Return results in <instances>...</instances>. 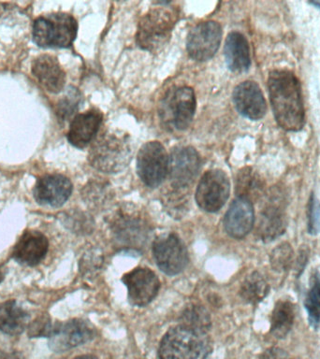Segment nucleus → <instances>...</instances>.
<instances>
[{
	"label": "nucleus",
	"instance_id": "5701e85b",
	"mask_svg": "<svg viewBox=\"0 0 320 359\" xmlns=\"http://www.w3.org/2000/svg\"><path fill=\"white\" fill-rule=\"evenodd\" d=\"M295 305L288 299L275 303L271 317V334L275 339H284L291 332L295 322Z\"/></svg>",
	"mask_w": 320,
	"mask_h": 359
},
{
	"label": "nucleus",
	"instance_id": "dca6fc26",
	"mask_svg": "<svg viewBox=\"0 0 320 359\" xmlns=\"http://www.w3.org/2000/svg\"><path fill=\"white\" fill-rule=\"evenodd\" d=\"M233 101L239 114L247 119L258 121L265 116L267 103L260 86L255 81H246L235 87Z\"/></svg>",
	"mask_w": 320,
	"mask_h": 359
},
{
	"label": "nucleus",
	"instance_id": "f8f14e48",
	"mask_svg": "<svg viewBox=\"0 0 320 359\" xmlns=\"http://www.w3.org/2000/svg\"><path fill=\"white\" fill-rule=\"evenodd\" d=\"M122 282L128 291L129 302L138 307L148 305L159 294L160 282L149 269L137 268L124 275Z\"/></svg>",
	"mask_w": 320,
	"mask_h": 359
},
{
	"label": "nucleus",
	"instance_id": "4be33fe9",
	"mask_svg": "<svg viewBox=\"0 0 320 359\" xmlns=\"http://www.w3.org/2000/svg\"><path fill=\"white\" fill-rule=\"evenodd\" d=\"M29 314L20 307L15 300H10L0 306V330L11 336L21 334L29 321Z\"/></svg>",
	"mask_w": 320,
	"mask_h": 359
},
{
	"label": "nucleus",
	"instance_id": "4468645a",
	"mask_svg": "<svg viewBox=\"0 0 320 359\" xmlns=\"http://www.w3.org/2000/svg\"><path fill=\"white\" fill-rule=\"evenodd\" d=\"M286 229L285 198L281 194H274L260 216L258 235L265 243H269L285 234Z\"/></svg>",
	"mask_w": 320,
	"mask_h": 359
},
{
	"label": "nucleus",
	"instance_id": "423d86ee",
	"mask_svg": "<svg viewBox=\"0 0 320 359\" xmlns=\"http://www.w3.org/2000/svg\"><path fill=\"white\" fill-rule=\"evenodd\" d=\"M196 104L195 93L191 87H176L163 98L160 116L168 128L185 130L192 122Z\"/></svg>",
	"mask_w": 320,
	"mask_h": 359
},
{
	"label": "nucleus",
	"instance_id": "9d476101",
	"mask_svg": "<svg viewBox=\"0 0 320 359\" xmlns=\"http://www.w3.org/2000/svg\"><path fill=\"white\" fill-rule=\"evenodd\" d=\"M221 36V27L215 21L196 25L187 36L188 55L196 61L209 60L218 52Z\"/></svg>",
	"mask_w": 320,
	"mask_h": 359
},
{
	"label": "nucleus",
	"instance_id": "9b49d317",
	"mask_svg": "<svg viewBox=\"0 0 320 359\" xmlns=\"http://www.w3.org/2000/svg\"><path fill=\"white\" fill-rule=\"evenodd\" d=\"M201 170V157L198 151L190 146H180L173 149L170 157L171 182L176 188H187L195 181Z\"/></svg>",
	"mask_w": 320,
	"mask_h": 359
},
{
	"label": "nucleus",
	"instance_id": "6e6552de",
	"mask_svg": "<svg viewBox=\"0 0 320 359\" xmlns=\"http://www.w3.org/2000/svg\"><path fill=\"white\" fill-rule=\"evenodd\" d=\"M229 177L223 170L207 171L202 176L196 188V203L205 212H218L229 198Z\"/></svg>",
	"mask_w": 320,
	"mask_h": 359
},
{
	"label": "nucleus",
	"instance_id": "412c9836",
	"mask_svg": "<svg viewBox=\"0 0 320 359\" xmlns=\"http://www.w3.org/2000/svg\"><path fill=\"white\" fill-rule=\"evenodd\" d=\"M224 55L227 67L233 72H247L251 66L248 41L243 34H229L225 42Z\"/></svg>",
	"mask_w": 320,
	"mask_h": 359
},
{
	"label": "nucleus",
	"instance_id": "2eb2a0df",
	"mask_svg": "<svg viewBox=\"0 0 320 359\" xmlns=\"http://www.w3.org/2000/svg\"><path fill=\"white\" fill-rule=\"evenodd\" d=\"M72 192L69 180L59 174L41 177L34 188V198L42 206L61 207Z\"/></svg>",
	"mask_w": 320,
	"mask_h": 359
},
{
	"label": "nucleus",
	"instance_id": "c85d7f7f",
	"mask_svg": "<svg viewBox=\"0 0 320 359\" xmlns=\"http://www.w3.org/2000/svg\"><path fill=\"white\" fill-rule=\"evenodd\" d=\"M294 261V251L288 243H282L275 247L269 255L272 269L278 273H285L291 269Z\"/></svg>",
	"mask_w": 320,
	"mask_h": 359
},
{
	"label": "nucleus",
	"instance_id": "20e7f679",
	"mask_svg": "<svg viewBox=\"0 0 320 359\" xmlns=\"http://www.w3.org/2000/svg\"><path fill=\"white\" fill-rule=\"evenodd\" d=\"M77 32V21L70 14L65 13L46 14L34 22L33 39L42 48L72 46Z\"/></svg>",
	"mask_w": 320,
	"mask_h": 359
},
{
	"label": "nucleus",
	"instance_id": "7ed1b4c3",
	"mask_svg": "<svg viewBox=\"0 0 320 359\" xmlns=\"http://www.w3.org/2000/svg\"><path fill=\"white\" fill-rule=\"evenodd\" d=\"M157 4L159 7L151 8L140 19L136 35L139 47L151 53L167 43L178 20L175 8L163 6L168 4V2H157Z\"/></svg>",
	"mask_w": 320,
	"mask_h": 359
},
{
	"label": "nucleus",
	"instance_id": "473e14b6",
	"mask_svg": "<svg viewBox=\"0 0 320 359\" xmlns=\"http://www.w3.org/2000/svg\"><path fill=\"white\" fill-rule=\"evenodd\" d=\"M260 359H291L288 353L279 347H271L264 351Z\"/></svg>",
	"mask_w": 320,
	"mask_h": 359
},
{
	"label": "nucleus",
	"instance_id": "393cba45",
	"mask_svg": "<svg viewBox=\"0 0 320 359\" xmlns=\"http://www.w3.org/2000/svg\"><path fill=\"white\" fill-rule=\"evenodd\" d=\"M269 291V285L265 278L260 272L254 271L241 283L240 294L244 302L255 305L265 299Z\"/></svg>",
	"mask_w": 320,
	"mask_h": 359
},
{
	"label": "nucleus",
	"instance_id": "72a5a7b5",
	"mask_svg": "<svg viewBox=\"0 0 320 359\" xmlns=\"http://www.w3.org/2000/svg\"><path fill=\"white\" fill-rule=\"evenodd\" d=\"M308 261V249H300L299 257H298L296 263V271L298 276H300L305 271V266L307 265Z\"/></svg>",
	"mask_w": 320,
	"mask_h": 359
},
{
	"label": "nucleus",
	"instance_id": "a211bd4d",
	"mask_svg": "<svg viewBox=\"0 0 320 359\" xmlns=\"http://www.w3.org/2000/svg\"><path fill=\"white\" fill-rule=\"evenodd\" d=\"M49 241L42 233L28 230L14 246L13 257L17 262L27 266H36L41 262L48 252Z\"/></svg>",
	"mask_w": 320,
	"mask_h": 359
},
{
	"label": "nucleus",
	"instance_id": "e433bc0d",
	"mask_svg": "<svg viewBox=\"0 0 320 359\" xmlns=\"http://www.w3.org/2000/svg\"><path fill=\"white\" fill-rule=\"evenodd\" d=\"M312 5L316 6L317 8L320 10V1H314L311 3Z\"/></svg>",
	"mask_w": 320,
	"mask_h": 359
},
{
	"label": "nucleus",
	"instance_id": "7c9ffc66",
	"mask_svg": "<svg viewBox=\"0 0 320 359\" xmlns=\"http://www.w3.org/2000/svg\"><path fill=\"white\" fill-rule=\"evenodd\" d=\"M55 327V324H52V320L49 316L42 314L28 325V336L30 338H41V337L50 338L53 335Z\"/></svg>",
	"mask_w": 320,
	"mask_h": 359
},
{
	"label": "nucleus",
	"instance_id": "cd10ccee",
	"mask_svg": "<svg viewBox=\"0 0 320 359\" xmlns=\"http://www.w3.org/2000/svg\"><path fill=\"white\" fill-rule=\"evenodd\" d=\"M181 325L192 330L206 332L211 327V317L204 306L193 304L185 308L181 314Z\"/></svg>",
	"mask_w": 320,
	"mask_h": 359
},
{
	"label": "nucleus",
	"instance_id": "0eeeda50",
	"mask_svg": "<svg viewBox=\"0 0 320 359\" xmlns=\"http://www.w3.org/2000/svg\"><path fill=\"white\" fill-rule=\"evenodd\" d=\"M170 157L159 142H149L140 149L137 157V171L149 187H159L168 173Z\"/></svg>",
	"mask_w": 320,
	"mask_h": 359
},
{
	"label": "nucleus",
	"instance_id": "39448f33",
	"mask_svg": "<svg viewBox=\"0 0 320 359\" xmlns=\"http://www.w3.org/2000/svg\"><path fill=\"white\" fill-rule=\"evenodd\" d=\"M131 160V149L123 135L107 133L98 137L89 153L92 167L104 173L123 170Z\"/></svg>",
	"mask_w": 320,
	"mask_h": 359
},
{
	"label": "nucleus",
	"instance_id": "f03ea898",
	"mask_svg": "<svg viewBox=\"0 0 320 359\" xmlns=\"http://www.w3.org/2000/svg\"><path fill=\"white\" fill-rule=\"evenodd\" d=\"M212 350L206 332L180 325L163 337L159 356V359H207Z\"/></svg>",
	"mask_w": 320,
	"mask_h": 359
},
{
	"label": "nucleus",
	"instance_id": "b1692460",
	"mask_svg": "<svg viewBox=\"0 0 320 359\" xmlns=\"http://www.w3.org/2000/svg\"><path fill=\"white\" fill-rule=\"evenodd\" d=\"M114 233L121 243H126L131 248H139V245L147 237L146 226L140 219L120 217L114 224Z\"/></svg>",
	"mask_w": 320,
	"mask_h": 359
},
{
	"label": "nucleus",
	"instance_id": "f704fd0d",
	"mask_svg": "<svg viewBox=\"0 0 320 359\" xmlns=\"http://www.w3.org/2000/svg\"><path fill=\"white\" fill-rule=\"evenodd\" d=\"M0 359H24V358H22L21 353L11 352L0 353Z\"/></svg>",
	"mask_w": 320,
	"mask_h": 359
},
{
	"label": "nucleus",
	"instance_id": "c9c22d12",
	"mask_svg": "<svg viewBox=\"0 0 320 359\" xmlns=\"http://www.w3.org/2000/svg\"><path fill=\"white\" fill-rule=\"evenodd\" d=\"M75 359H98V358H95V356H93V355H81V356H78V358H76Z\"/></svg>",
	"mask_w": 320,
	"mask_h": 359
},
{
	"label": "nucleus",
	"instance_id": "ddd939ff",
	"mask_svg": "<svg viewBox=\"0 0 320 359\" xmlns=\"http://www.w3.org/2000/svg\"><path fill=\"white\" fill-rule=\"evenodd\" d=\"M94 338V330L88 323L74 319L65 323H56L53 335L50 337L51 349L56 353L86 344Z\"/></svg>",
	"mask_w": 320,
	"mask_h": 359
},
{
	"label": "nucleus",
	"instance_id": "2f4dec72",
	"mask_svg": "<svg viewBox=\"0 0 320 359\" xmlns=\"http://www.w3.org/2000/svg\"><path fill=\"white\" fill-rule=\"evenodd\" d=\"M307 230L312 236H316L320 233V201L314 194L308 202Z\"/></svg>",
	"mask_w": 320,
	"mask_h": 359
},
{
	"label": "nucleus",
	"instance_id": "f257e3e1",
	"mask_svg": "<svg viewBox=\"0 0 320 359\" xmlns=\"http://www.w3.org/2000/svg\"><path fill=\"white\" fill-rule=\"evenodd\" d=\"M269 101L275 121L286 131H299L305 123L299 79L289 70H274L268 78Z\"/></svg>",
	"mask_w": 320,
	"mask_h": 359
},
{
	"label": "nucleus",
	"instance_id": "bb28decb",
	"mask_svg": "<svg viewBox=\"0 0 320 359\" xmlns=\"http://www.w3.org/2000/svg\"><path fill=\"white\" fill-rule=\"evenodd\" d=\"M305 308L309 324L316 330L320 325V272L314 271L309 280V288L305 299Z\"/></svg>",
	"mask_w": 320,
	"mask_h": 359
},
{
	"label": "nucleus",
	"instance_id": "c756f323",
	"mask_svg": "<svg viewBox=\"0 0 320 359\" xmlns=\"http://www.w3.org/2000/svg\"><path fill=\"white\" fill-rule=\"evenodd\" d=\"M81 100V95L77 89L69 90L67 94L61 100H59L56 107V114L61 120L69 119L79 109Z\"/></svg>",
	"mask_w": 320,
	"mask_h": 359
},
{
	"label": "nucleus",
	"instance_id": "f3484780",
	"mask_svg": "<svg viewBox=\"0 0 320 359\" xmlns=\"http://www.w3.org/2000/svg\"><path fill=\"white\" fill-rule=\"evenodd\" d=\"M255 223V212L252 202L237 198L230 205L225 215V229L230 237L243 238L251 231Z\"/></svg>",
	"mask_w": 320,
	"mask_h": 359
},
{
	"label": "nucleus",
	"instance_id": "6ab92c4d",
	"mask_svg": "<svg viewBox=\"0 0 320 359\" xmlns=\"http://www.w3.org/2000/svg\"><path fill=\"white\" fill-rule=\"evenodd\" d=\"M32 73L39 84L53 94L61 92L66 83V73L55 56L39 55L33 61Z\"/></svg>",
	"mask_w": 320,
	"mask_h": 359
},
{
	"label": "nucleus",
	"instance_id": "a878e982",
	"mask_svg": "<svg viewBox=\"0 0 320 359\" xmlns=\"http://www.w3.org/2000/svg\"><path fill=\"white\" fill-rule=\"evenodd\" d=\"M262 189V181L252 168H244L238 173L236 179V194L239 198L252 202L253 199L260 195Z\"/></svg>",
	"mask_w": 320,
	"mask_h": 359
},
{
	"label": "nucleus",
	"instance_id": "aec40b11",
	"mask_svg": "<svg viewBox=\"0 0 320 359\" xmlns=\"http://www.w3.org/2000/svg\"><path fill=\"white\" fill-rule=\"evenodd\" d=\"M102 115L95 109L76 115L67 132V140L74 147H86L97 136Z\"/></svg>",
	"mask_w": 320,
	"mask_h": 359
},
{
	"label": "nucleus",
	"instance_id": "1a4fd4ad",
	"mask_svg": "<svg viewBox=\"0 0 320 359\" xmlns=\"http://www.w3.org/2000/svg\"><path fill=\"white\" fill-rule=\"evenodd\" d=\"M153 252L157 266L168 275L179 274L189 261L185 244L173 233L157 238L154 243Z\"/></svg>",
	"mask_w": 320,
	"mask_h": 359
}]
</instances>
